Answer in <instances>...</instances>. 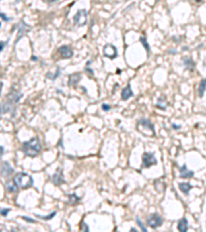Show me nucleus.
Instances as JSON below:
<instances>
[{"label":"nucleus","instance_id":"nucleus-1","mask_svg":"<svg viewBox=\"0 0 206 232\" xmlns=\"http://www.w3.org/2000/svg\"><path fill=\"white\" fill-rule=\"evenodd\" d=\"M22 151L24 154L28 157L34 158L37 155H39L41 151V145L39 143V139L37 137H33L29 141H26L22 145Z\"/></svg>","mask_w":206,"mask_h":232},{"label":"nucleus","instance_id":"nucleus-2","mask_svg":"<svg viewBox=\"0 0 206 232\" xmlns=\"http://www.w3.org/2000/svg\"><path fill=\"white\" fill-rule=\"evenodd\" d=\"M14 181L17 184V186L21 189H27L32 187L33 185V178L31 176L27 174L25 172H19L14 176Z\"/></svg>","mask_w":206,"mask_h":232},{"label":"nucleus","instance_id":"nucleus-3","mask_svg":"<svg viewBox=\"0 0 206 232\" xmlns=\"http://www.w3.org/2000/svg\"><path fill=\"white\" fill-rule=\"evenodd\" d=\"M137 129L140 133L144 134L145 136H154V127L151 121L147 119H142L137 124Z\"/></svg>","mask_w":206,"mask_h":232},{"label":"nucleus","instance_id":"nucleus-4","mask_svg":"<svg viewBox=\"0 0 206 232\" xmlns=\"http://www.w3.org/2000/svg\"><path fill=\"white\" fill-rule=\"evenodd\" d=\"M147 226L153 228V229H157L158 227L162 226L163 224V219L159 213H153L147 218Z\"/></svg>","mask_w":206,"mask_h":232},{"label":"nucleus","instance_id":"nucleus-5","mask_svg":"<svg viewBox=\"0 0 206 232\" xmlns=\"http://www.w3.org/2000/svg\"><path fill=\"white\" fill-rule=\"evenodd\" d=\"M73 21L76 26H84L88 21V11L86 9H79L73 17Z\"/></svg>","mask_w":206,"mask_h":232},{"label":"nucleus","instance_id":"nucleus-6","mask_svg":"<svg viewBox=\"0 0 206 232\" xmlns=\"http://www.w3.org/2000/svg\"><path fill=\"white\" fill-rule=\"evenodd\" d=\"M158 163L156 157L152 153H144L142 155V167L149 168L153 165H156Z\"/></svg>","mask_w":206,"mask_h":232},{"label":"nucleus","instance_id":"nucleus-7","mask_svg":"<svg viewBox=\"0 0 206 232\" xmlns=\"http://www.w3.org/2000/svg\"><path fill=\"white\" fill-rule=\"evenodd\" d=\"M103 54L109 59H114L118 55L117 48L112 44H105L103 48Z\"/></svg>","mask_w":206,"mask_h":232},{"label":"nucleus","instance_id":"nucleus-8","mask_svg":"<svg viewBox=\"0 0 206 232\" xmlns=\"http://www.w3.org/2000/svg\"><path fill=\"white\" fill-rule=\"evenodd\" d=\"M59 53L62 58L64 59H70L71 57L73 56V51L70 46H62L59 48Z\"/></svg>","mask_w":206,"mask_h":232},{"label":"nucleus","instance_id":"nucleus-9","mask_svg":"<svg viewBox=\"0 0 206 232\" xmlns=\"http://www.w3.org/2000/svg\"><path fill=\"white\" fill-rule=\"evenodd\" d=\"M52 182H53V184L56 185V186H60V185L65 183V180L63 178L62 171H61L60 168L57 170V172L54 173V176H52Z\"/></svg>","mask_w":206,"mask_h":232},{"label":"nucleus","instance_id":"nucleus-10","mask_svg":"<svg viewBox=\"0 0 206 232\" xmlns=\"http://www.w3.org/2000/svg\"><path fill=\"white\" fill-rule=\"evenodd\" d=\"M14 172V168L11 167L8 162H3L2 166H1V176H8Z\"/></svg>","mask_w":206,"mask_h":232},{"label":"nucleus","instance_id":"nucleus-11","mask_svg":"<svg viewBox=\"0 0 206 232\" xmlns=\"http://www.w3.org/2000/svg\"><path fill=\"white\" fill-rule=\"evenodd\" d=\"M179 172H180V178H189L194 176V171L188 169L187 165H184L179 168Z\"/></svg>","mask_w":206,"mask_h":232},{"label":"nucleus","instance_id":"nucleus-12","mask_svg":"<svg viewBox=\"0 0 206 232\" xmlns=\"http://www.w3.org/2000/svg\"><path fill=\"white\" fill-rule=\"evenodd\" d=\"M81 78V73H73V74H70L68 76V85L69 86H76L77 83L79 82Z\"/></svg>","mask_w":206,"mask_h":232},{"label":"nucleus","instance_id":"nucleus-13","mask_svg":"<svg viewBox=\"0 0 206 232\" xmlns=\"http://www.w3.org/2000/svg\"><path fill=\"white\" fill-rule=\"evenodd\" d=\"M133 96V92L131 89V85L129 84L125 89L122 91V99L123 100H128L129 98H131Z\"/></svg>","mask_w":206,"mask_h":232},{"label":"nucleus","instance_id":"nucleus-14","mask_svg":"<svg viewBox=\"0 0 206 232\" xmlns=\"http://www.w3.org/2000/svg\"><path fill=\"white\" fill-rule=\"evenodd\" d=\"M182 62H184L186 68L189 69V70L193 71L195 69V63H194V61H193L191 58H189V57H184V58H182Z\"/></svg>","mask_w":206,"mask_h":232},{"label":"nucleus","instance_id":"nucleus-15","mask_svg":"<svg viewBox=\"0 0 206 232\" xmlns=\"http://www.w3.org/2000/svg\"><path fill=\"white\" fill-rule=\"evenodd\" d=\"M21 97H22V94L21 93H19V92H16V91H11V93L9 95H8V101L11 103H17L19 102V100L21 99Z\"/></svg>","mask_w":206,"mask_h":232},{"label":"nucleus","instance_id":"nucleus-16","mask_svg":"<svg viewBox=\"0 0 206 232\" xmlns=\"http://www.w3.org/2000/svg\"><path fill=\"white\" fill-rule=\"evenodd\" d=\"M188 228H189V226H188L187 219L186 218L180 219V220L178 221V224H177V229L182 232H186L188 230Z\"/></svg>","mask_w":206,"mask_h":232},{"label":"nucleus","instance_id":"nucleus-17","mask_svg":"<svg viewBox=\"0 0 206 232\" xmlns=\"http://www.w3.org/2000/svg\"><path fill=\"white\" fill-rule=\"evenodd\" d=\"M178 187H179V190H182V193L186 195H189L190 190L192 189V185L189 183H179Z\"/></svg>","mask_w":206,"mask_h":232},{"label":"nucleus","instance_id":"nucleus-18","mask_svg":"<svg viewBox=\"0 0 206 232\" xmlns=\"http://www.w3.org/2000/svg\"><path fill=\"white\" fill-rule=\"evenodd\" d=\"M4 186H5V189L8 192H16L18 190V188H19V187L17 186V184L15 183V181H7Z\"/></svg>","mask_w":206,"mask_h":232},{"label":"nucleus","instance_id":"nucleus-19","mask_svg":"<svg viewBox=\"0 0 206 232\" xmlns=\"http://www.w3.org/2000/svg\"><path fill=\"white\" fill-rule=\"evenodd\" d=\"M205 91H206V80H202L200 82V85H199V96L203 97Z\"/></svg>","mask_w":206,"mask_h":232},{"label":"nucleus","instance_id":"nucleus-20","mask_svg":"<svg viewBox=\"0 0 206 232\" xmlns=\"http://www.w3.org/2000/svg\"><path fill=\"white\" fill-rule=\"evenodd\" d=\"M68 198H69V203H70V204H76V203L79 202V200H81V198H79V196H77V195L76 194H71V195H69V196H68Z\"/></svg>","mask_w":206,"mask_h":232},{"label":"nucleus","instance_id":"nucleus-21","mask_svg":"<svg viewBox=\"0 0 206 232\" xmlns=\"http://www.w3.org/2000/svg\"><path fill=\"white\" fill-rule=\"evenodd\" d=\"M140 41H141V43H142V46L145 48V50H147V53H149V51H151V48H149V44L147 43V38H145V37H141L140 38Z\"/></svg>","mask_w":206,"mask_h":232},{"label":"nucleus","instance_id":"nucleus-22","mask_svg":"<svg viewBox=\"0 0 206 232\" xmlns=\"http://www.w3.org/2000/svg\"><path fill=\"white\" fill-rule=\"evenodd\" d=\"M60 72H61V69H60V68H58V69H57V72L55 73V76H51L52 73H51V72H49L48 74H46V78H51V80H56V78H57L58 76H60Z\"/></svg>","mask_w":206,"mask_h":232},{"label":"nucleus","instance_id":"nucleus-23","mask_svg":"<svg viewBox=\"0 0 206 232\" xmlns=\"http://www.w3.org/2000/svg\"><path fill=\"white\" fill-rule=\"evenodd\" d=\"M165 101V99L163 97H160L159 98V101H158V104H157V106L159 108H162V109H166V105L165 104H163V102Z\"/></svg>","mask_w":206,"mask_h":232},{"label":"nucleus","instance_id":"nucleus-24","mask_svg":"<svg viewBox=\"0 0 206 232\" xmlns=\"http://www.w3.org/2000/svg\"><path fill=\"white\" fill-rule=\"evenodd\" d=\"M56 215H57V213H56V211H53V213H50V216L42 217V216H37V215H36V216H37L38 218L44 219V220H51V219H53V218H54V217L56 216Z\"/></svg>","mask_w":206,"mask_h":232},{"label":"nucleus","instance_id":"nucleus-25","mask_svg":"<svg viewBox=\"0 0 206 232\" xmlns=\"http://www.w3.org/2000/svg\"><path fill=\"white\" fill-rule=\"evenodd\" d=\"M136 222H137V224L139 225V227L141 228V230H142V231H144V232L147 231V228H145V227H144V225L142 224V222H141V220L139 219V217H137V218H136Z\"/></svg>","mask_w":206,"mask_h":232},{"label":"nucleus","instance_id":"nucleus-26","mask_svg":"<svg viewBox=\"0 0 206 232\" xmlns=\"http://www.w3.org/2000/svg\"><path fill=\"white\" fill-rule=\"evenodd\" d=\"M11 211V209L9 208H5V209H0V213L2 215V216L6 217L7 216V213H9Z\"/></svg>","mask_w":206,"mask_h":232},{"label":"nucleus","instance_id":"nucleus-27","mask_svg":"<svg viewBox=\"0 0 206 232\" xmlns=\"http://www.w3.org/2000/svg\"><path fill=\"white\" fill-rule=\"evenodd\" d=\"M102 109L104 111H110V108H111V106L110 105H108V104H102Z\"/></svg>","mask_w":206,"mask_h":232},{"label":"nucleus","instance_id":"nucleus-28","mask_svg":"<svg viewBox=\"0 0 206 232\" xmlns=\"http://www.w3.org/2000/svg\"><path fill=\"white\" fill-rule=\"evenodd\" d=\"M23 219H24V220H26V221H28V222H32V223H35V220H33V219H31V218H27V217H23Z\"/></svg>","mask_w":206,"mask_h":232},{"label":"nucleus","instance_id":"nucleus-29","mask_svg":"<svg viewBox=\"0 0 206 232\" xmlns=\"http://www.w3.org/2000/svg\"><path fill=\"white\" fill-rule=\"evenodd\" d=\"M6 43H7V42H4V41H1V42H0V52L2 51L3 48L6 46Z\"/></svg>","mask_w":206,"mask_h":232},{"label":"nucleus","instance_id":"nucleus-30","mask_svg":"<svg viewBox=\"0 0 206 232\" xmlns=\"http://www.w3.org/2000/svg\"><path fill=\"white\" fill-rule=\"evenodd\" d=\"M81 229L83 230H85V231H89V227L88 226H86L85 224H83V227H81Z\"/></svg>","mask_w":206,"mask_h":232},{"label":"nucleus","instance_id":"nucleus-31","mask_svg":"<svg viewBox=\"0 0 206 232\" xmlns=\"http://www.w3.org/2000/svg\"><path fill=\"white\" fill-rule=\"evenodd\" d=\"M0 18H2L3 20H5V21H8V18H6V16L5 15H3V14H0Z\"/></svg>","mask_w":206,"mask_h":232},{"label":"nucleus","instance_id":"nucleus-32","mask_svg":"<svg viewBox=\"0 0 206 232\" xmlns=\"http://www.w3.org/2000/svg\"><path fill=\"white\" fill-rule=\"evenodd\" d=\"M3 153H4V148H3V146H0V156H2V155H3Z\"/></svg>","mask_w":206,"mask_h":232},{"label":"nucleus","instance_id":"nucleus-33","mask_svg":"<svg viewBox=\"0 0 206 232\" xmlns=\"http://www.w3.org/2000/svg\"><path fill=\"white\" fill-rule=\"evenodd\" d=\"M1 113H3V107H2V104H1V105H0V115H1Z\"/></svg>","mask_w":206,"mask_h":232},{"label":"nucleus","instance_id":"nucleus-34","mask_svg":"<svg viewBox=\"0 0 206 232\" xmlns=\"http://www.w3.org/2000/svg\"><path fill=\"white\" fill-rule=\"evenodd\" d=\"M131 231L135 232V231H137V229H135V228H131Z\"/></svg>","mask_w":206,"mask_h":232},{"label":"nucleus","instance_id":"nucleus-35","mask_svg":"<svg viewBox=\"0 0 206 232\" xmlns=\"http://www.w3.org/2000/svg\"><path fill=\"white\" fill-rule=\"evenodd\" d=\"M1 88H2V83L0 82V91H1Z\"/></svg>","mask_w":206,"mask_h":232},{"label":"nucleus","instance_id":"nucleus-36","mask_svg":"<svg viewBox=\"0 0 206 232\" xmlns=\"http://www.w3.org/2000/svg\"><path fill=\"white\" fill-rule=\"evenodd\" d=\"M50 1H55V0H50Z\"/></svg>","mask_w":206,"mask_h":232},{"label":"nucleus","instance_id":"nucleus-37","mask_svg":"<svg viewBox=\"0 0 206 232\" xmlns=\"http://www.w3.org/2000/svg\"><path fill=\"white\" fill-rule=\"evenodd\" d=\"M196 1H201V0H196Z\"/></svg>","mask_w":206,"mask_h":232},{"label":"nucleus","instance_id":"nucleus-38","mask_svg":"<svg viewBox=\"0 0 206 232\" xmlns=\"http://www.w3.org/2000/svg\"><path fill=\"white\" fill-rule=\"evenodd\" d=\"M0 26H1V25H0Z\"/></svg>","mask_w":206,"mask_h":232}]
</instances>
